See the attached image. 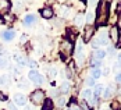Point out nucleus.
Wrapping results in <instances>:
<instances>
[{
	"label": "nucleus",
	"mask_w": 121,
	"mask_h": 110,
	"mask_svg": "<svg viewBox=\"0 0 121 110\" xmlns=\"http://www.w3.org/2000/svg\"><path fill=\"white\" fill-rule=\"evenodd\" d=\"M110 18V3L109 1H99L96 9V24L99 26L107 24Z\"/></svg>",
	"instance_id": "1"
},
{
	"label": "nucleus",
	"mask_w": 121,
	"mask_h": 110,
	"mask_svg": "<svg viewBox=\"0 0 121 110\" xmlns=\"http://www.w3.org/2000/svg\"><path fill=\"white\" fill-rule=\"evenodd\" d=\"M59 52H60V56L63 60H67L74 52V43L70 42L68 39H63L60 42V46H59Z\"/></svg>",
	"instance_id": "2"
},
{
	"label": "nucleus",
	"mask_w": 121,
	"mask_h": 110,
	"mask_svg": "<svg viewBox=\"0 0 121 110\" xmlns=\"http://www.w3.org/2000/svg\"><path fill=\"white\" fill-rule=\"evenodd\" d=\"M45 99H46V93H45V91H42V89H36V91H34V92L31 93V102H32L35 106L43 105Z\"/></svg>",
	"instance_id": "3"
},
{
	"label": "nucleus",
	"mask_w": 121,
	"mask_h": 110,
	"mask_svg": "<svg viewBox=\"0 0 121 110\" xmlns=\"http://www.w3.org/2000/svg\"><path fill=\"white\" fill-rule=\"evenodd\" d=\"M109 39H111V43H114L116 46L118 45L121 39V32L117 28V25H111V28L109 29Z\"/></svg>",
	"instance_id": "4"
},
{
	"label": "nucleus",
	"mask_w": 121,
	"mask_h": 110,
	"mask_svg": "<svg viewBox=\"0 0 121 110\" xmlns=\"http://www.w3.org/2000/svg\"><path fill=\"white\" fill-rule=\"evenodd\" d=\"M95 31H96V28L95 26H89V25H86L84 29V34H82V42H89V40H92L93 39V35H95Z\"/></svg>",
	"instance_id": "5"
},
{
	"label": "nucleus",
	"mask_w": 121,
	"mask_h": 110,
	"mask_svg": "<svg viewBox=\"0 0 121 110\" xmlns=\"http://www.w3.org/2000/svg\"><path fill=\"white\" fill-rule=\"evenodd\" d=\"M28 78H29V81L34 82L35 85H40V84L43 82V77L38 73L36 70H31V71L28 73Z\"/></svg>",
	"instance_id": "6"
},
{
	"label": "nucleus",
	"mask_w": 121,
	"mask_h": 110,
	"mask_svg": "<svg viewBox=\"0 0 121 110\" xmlns=\"http://www.w3.org/2000/svg\"><path fill=\"white\" fill-rule=\"evenodd\" d=\"M40 15L45 18V20H52L54 17V10L52 6H45L43 9H40Z\"/></svg>",
	"instance_id": "7"
},
{
	"label": "nucleus",
	"mask_w": 121,
	"mask_h": 110,
	"mask_svg": "<svg viewBox=\"0 0 121 110\" xmlns=\"http://www.w3.org/2000/svg\"><path fill=\"white\" fill-rule=\"evenodd\" d=\"M85 21H86V24L89 25V26H93V24L96 22V11L93 9L89 10V11L85 14Z\"/></svg>",
	"instance_id": "8"
},
{
	"label": "nucleus",
	"mask_w": 121,
	"mask_h": 110,
	"mask_svg": "<svg viewBox=\"0 0 121 110\" xmlns=\"http://www.w3.org/2000/svg\"><path fill=\"white\" fill-rule=\"evenodd\" d=\"M67 38L65 39H68L70 42H75L77 39H78V31L75 29V26H70V28H67Z\"/></svg>",
	"instance_id": "9"
},
{
	"label": "nucleus",
	"mask_w": 121,
	"mask_h": 110,
	"mask_svg": "<svg viewBox=\"0 0 121 110\" xmlns=\"http://www.w3.org/2000/svg\"><path fill=\"white\" fill-rule=\"evenodd\" d=\"M114 95H117V88H116V85H109L106 88L104 93H103V99H104V100H109V99H111V96H114Z\"/></svg>",
	"instance_id": "10"
},
{
	"label": "nucleus",
	"mask_w": 121,
	"mask_h": 110,
	"mask_svg": "<svg viewBox=\"0 0 121 110\" xmlns=\"http://www.w3.org/2000/svg\"><path fill=\"white\" fill-rule=\"evenodd\" d=\"M106 57V50L97 49L92 53V61H102Z\"/></svg>",
	"instance_id": "11"
},
{
	"label": "nucleus",
	"mask_w": 121,
	"mask_h": 110,
	"mask_svg": "<svg viewBox=\"0 0 121 110\" xmlns=\"http://www.w3.org/2000/svg\"><path fill=\"white\" fill-rule=\"evenodd\" d=\"M81 95H82V100L88 102V103H91V102H92V99H93V91H92V89H89V88H85Z\"/></svg>",
	"instance_id": "12"
},
{
	"label": "nucleus",
	"mask_w": 121,
	"mask_h": 110,
	"mask_svg": "<svg viewBox=\"0 0 121 110\" xmlns=\"http://www.w3.org/2000/svg\"><path fill=\"white\" fill-rule=\"evenodd\" d=\"M11 3L7 0H0V15H6V13L10 10Z\"/></svg>",
	"instance_id": "13"
},
{
	"label": "nucleus",
	"mask_w": 121,
	"mask_h": 110,
	"mask_svg": "<svg viewBox=\"0 0 121 110\" xmlns=\"http://www.w3.org/2000/svg\"><path fill=\"white\" fill-rule=\"evenodd\" d=\"M14 102L18 106H25L26 105V96L22 95V93H15L14 95Z\"/></svg>",
	"instance_id": "14"
},
{
	"label": "nucleus",
	"mask_w": 121,
	"mask_h": 110,
	"mask_svg": "<svg viewBox=\"0 0 121 110\" xmlns=\"http://www.w3.org/2000/svg\"><path fill=\"white\" fill-rule=\"evenodd\" d=\"M14 36H15V32H14V31H11V29H7V31H4V32L1 34V38H3L6 42H10V40H13V39H14Z\"/></svg>",
	"instance_id": "15"
},
{
	"label": "nucleus",
	"mask_w": 121,
	"mask_h": 110,
	"mask_svg": "<svg viewBox=\"0 0 121 110\" xmlns=\"http://www.w3.org/2000/svg\"><path fill=\"white\" fill-rule=\"evenodd\" d=\"M36 22V17L35 14H28L24 17V25H32Z\"/></svg>",
	"instance_id": "16"
},
{
	"label": "nucleus",
	"mask_w": 121,
	"mask_h": 110,
	"mask_svg": "<svg viewBox=\"0 0 121 110\" xmlns=\"http://www.w3.org/2000/svg\"><path fill=\"white\" fill-rule=\"evenodd\" d=\"M61 17L65 18H71V7L70 6H63L61 7Z\"/></svg>",
	"instance_id": "17"
},
{
	"label": "nucleus",
	"mask_w": 121,
	"mask_h": 110,
	"mask_svg": "<svg viewBox=\"0 0 121 110\" xmlns=\"http://www.w3.org/2000/svg\"><path fill=\"white\" fill-rule=\"evenodd\" d=\"M84 21H85V15L81 14V13H78V14L74 17V24L78 25V26H81V25L84 24Z\"/></svg>",
	"instance_id": "18"
},
{
	"label": "nucleus",
	"mask_w": 121,
	"mask_h": 110,
	"mask_svg": "<svg viewBox=\"0 0 121 110\" xmlns=\"http://www.w3.org/2000/svg\"><path fill=\"white\" fill-rule=\"evenodd\" d=\"M65 105H67V99H65V96H61L60 95V96L57 98V100H56V107H57V109H63Z\"/></svg>",
	"instance_id": "19"
},
{
	"label": "nucleus",
	"mask_w": 121,
	"mask_h": 110,
	"mask_svg": "<svg viewBox=\"0 0 121 110\" xmlns=\"http://www.w3.org/2000/svg\"><path fill=\"white\" fill-rule=\"evenodd\" d=\"M54 107V103H53V100L52 99H45V102H43V106H42V110H53Z\"/></svg>",
	"instance_id": "20"
},
{
	"label": "nucleus",
	"mask_w": 121,
	"mask_h": 110,
	"mask_svg": "<svg viewBox=\"0 0 121 110\" xmlns=\"http://www.w3.org/2000/svg\"><path fill=\"white\" fill-rule=\"evenodd\" d=\"M59 92L60 93H63V95H65V93H68L70 92V84L65 81V82H63L60 85V88H59Z\"/></svg>",
	"instance_id": "21"
},
{
	"label": "nucleus",
	"mask_w": 121,
	"mask_h": 110,
	"mask_svg": "<svg viewBox=\"0 0 121 110\" xmlns=\"http://www.w3.org/2000/svg\"><path fill=\"white\" fill-rule=\"evenodd\" d=\"M75 64L77 66H84V63H85V54H84V52L82 53H79V54H77V57H75Z\"/></svg>",
	"instance_id": "22"
},
{
	"label": "nucleus",
	"mask_w": 121,
	"mask_h": 110,
	"mask_svg": "<svg viewBox=\"0 0 121 110\" xmlns=\"http://www.w3.org/2000/svg\"><path fill=\"white\" fill-rule=\"evenodd\" d=\"M10 84V75L9 74H3L1 77H0V85H9Z\"/></svg>",
	"instance_id": "23"
},
{
	"label": "nucleus",
	"mask_w": 121,
	"mask_h": 110,
	"mask_svg": "<svg viewBox=\"0 0 121 110\" xmlns=\"http://www.w3.org/2000/svg\"><path fill=\"white\" fill-rule=\"evenodd\" d=\"M109 107H110V110H121V103L118 100H111Z\"/></svg>",
	"instance_id": "24"
},
{
	"label": "nucleus",
	"mask_w": 121,
	"mask_h": 110,
	"mask_svg": "<svg viewBox=\"0 0 121 110\" xmlns=\"http://www.w3.org/2000/svg\"><path fill=\"white\" fill-rule=\"evenodd\" d=\"M82 49H84V42H82V40H78V42H77V45L74 46V50H75V53H77V54L82 53Z\"/></svg>",
	"instance_id": "25"
},
{
	"label": "nucleus",
	"mask_w": 121,
	"mask_h": 110,
	"mask_svg": "<svg viewBox=\"0 0 121 110\" xmlns=\"http://www.w3.org/2000/svg\"><path fill=\"white\" fill-rule=\"evenodd\" d=\"M14 59L17 60V64L20 66V67H24V66H26V60H25L24 57H21V56H14Z\"/></svg>",
	"instance_id": "26"
},
{
	"label": "nucleus",
	"mask_w": 121,
	"mask_h": 110,
	"mask_svg": "<svg viewBox=\"0 0 121 110\" xmlns=\"http://www.w3.org/2000/svg\"><path fill=\"white\" fill-rule=\"evenodd\" d=\"M100 75H102V70H100V68H93V70H92V78H93V79L100 78Z\"/></svg>",
	"instance_id": "27"
},
{
	"label": "nucleus",
	"mask_w": 121,
	"mask_h": 110,
	"mask_svg": "<svg viewBox=\"0 0 121 110\" xmlns=\"http://www.w3.org/2000/svg\"><path fill=\"white\" fill-rule=\"evenodd\" d=\"M79 110H91V106H89V103L88 102H85V100H81V103H79Z\"/></svg>",
	"instance_id": "28"
},
{
	"label": "nucleus",
	"mask_w": 121,
	"mask_h": 110,
	"mask_svg": "<svg viewBox=\"0 0 121 110\" xmlns=\"http://www.w3.org/2000/svg\"><path fill=\"white\" fill-rule=\"evenodd\" d=\"M85 84H86V85H88V88L91 89L92 86H95V79H93V78L91 77V78H88V79L85 81Z\"/></svg>",
	"instance_id": "29"
},
{
	"label": "nucleus",
	"mask_w": 121,
	"mask_h": 110,
	"mask_svg": "<svg viewBox=\"0 0 121 110\" xmlns=\"http://www.w3.org/2000/svg\"><path fill=\"white\" fill-rule=\"evenodd\" d=\"M9 64H7V60L3 57V56H0V68H6Z\"/></svg>",
	"instance_id": "30"
},
{
	"label": "nucleus",
	"mask_w": 121,
	"mask_h": 110,
	"mask_svg": "<svg viewBox=\"0 0 121 110\" xmlns=\"http://www.w3.org/2000/svg\"><path fill=\"white\" fill-rule=\"evenodd\" d=\"M4 21H6V22H10V21H14V17H13V15H10V14H6V15H4Z\"/></svg>",
	"instance_id": "31"
},
{
	"label": "nucleus",
	"mask_w": 121,
	"mask_h": 110,
	"mask_svg": "<svg viewBox=\"0 0 121 110\" xmlns=\"http://www.w3.org/2000/svg\"><path fill=\"white\" fill-rule=\"evenodd\" d=\"M49 75H50V77H56V75H57V70H56L54 67H52V68L49 70Z\"/></svg>",
	"instance_id": "32"
},
{
	"label": "nucleus",
	"mask_w": 121,
	"mask_h": 110,
	"mask_svg": "<svg viewBox=\"0 0 121 110\" xmlns=\"http://www.w3.org/2000/svg\"><path fill=\"white\" fill-rule=\"evenodd\" d=\"M26 64H28V66H29V67H31L32 70H34V68H35V67L38 66V64H36V63H35L34 60H28V61H26Z\"/></svg>",
	"instance_id": "33"
},
{
	"label": "nucleus",
	"mask_w": 121,
	"mask_h": 110,
	"mask_svg": "<svg viewBox=\"0 0 121 110\" xmlns=\"http://www.w3.org/2000/svg\"><path fill=\"white\" fill-rule=\"evenodd\" d=\"M59 93H60V92H59V89H52V91H50V95H52V96H56V98H59V96H60Z\"/></svg>",
	"instance_id": "34"
},
{
	"label": "nucleus",
	"mask_w": 121,
	"mask_h": 110,
	"mask_svg": "<svg viewBox=\"0 0 121 110\" xmlns=\"http://www.w3.org/2000/svg\"><path fill=\"white\" fill-rule=\"evenodd\" d=\"M116 82H117V85H121V71L117 73V75H116Z\"/></svg>",
	"instance_id": "35"
},
{
	"label": "nucleus",
	"mask_w": 121,
	"mask_h": 110,
	"mask_svg": "<svg viewBox=\"0 0 121 110\" xmlns=\"http://www.w3.org/2000/svg\"><path fill=\"white\" fill-rule=\"evenodd\" d=\"M18 88H22V89H26V88H28V84L22 81V82H20V84H18Z\"/></svg>",
	"instance_id": "36"
},
{
	"label": "nucleus",
	"mask_w": 121,
	"mask_h": 110,
	"mask_svg": "<svg viewBox=\"0 0 121 110\" xmlns=\"http://www.w3.org/2000/svg\"><path fill=\"white\" fill-rule=\"evenodd\" d=\"M0 100H1V102H6V100H7V96H6V93L0 92Z\"/></svg>",
	"instance_id": "37"
},
{
	"label": "nucleus",
	"mask_w": 121,
	"mask_h": 110,
	"mask_svg": "<svg viewBox=\"0 0 121 110\" xmlns=\"http://www.w3.org/2000/svg\"><path fill=\"white\" fill-rule=\"evenodd\" d=\"M99 110H110V107H109V105L104 103V105H102V106L99 107Z\"/></svg>",
	"instance_id": "38"
},
{
	"label": "nucleus",
	"mask_w": 121,
	"mask_h": 110,
	"mask_svg": "<svg viewBox=\"0 0 121 110\" xmlns=\"http://www.w3.org/2000/svg\"><path fill=\"white\" fill-rule=\"evenodd\" d=\"M102 74H103V75H109V74H110V68H109V67H106V68L102 71Z\"/></svg>",
	"instance_id": "39"
},
{
	"label": "nucleus",
	"mask_w": 121,
	"mask_h": 110,
	"mask_svg": "<svg viewBox=\"0 0 121 110\" xmlns=\"http://www.w3.org/2000/svg\"><path fill=\"white\" fill-rule=\"evenodd\" d=\"M7 110H17V107H15L13 103H9V106H7Z\"/></svg>",
	"instance_id": "40"
},
{
	"label": "nucleus",
	"mask_w": 121,
	"mask_h": 110,
	"mask_svg": "<svg viewBox=\"0 0 121 110\" xmlns=\"http://www.w3.org/2000/svg\"><path fill=\"white\" fill-rule=\"evenodd\" d=\"M24 110H34V106H26V105H25Z\"/></svg>",
	"instance_id": "41"
},
{
	"label": "nucleus",
	"mask_w": 121,
	"mask_h": 110,
	"mask_svg": "<svg viewBox=\"0 0 121 110\" xmlns=\"http://www.w3.org/2000/svg\"><path fill=\"white\" fill-rule=\"evenodd\" d=\"M65 110H73V107H67Z\"/></svg>",
	"instance_id": "42"
},
{
	"label": "nucleus",
	"mask_w": 121,
	"mask_h": 110,
	"mask_svg": "<svg viewBox=\"0 0 121 110\" xmlns=\"http://www.w3.org/2000/svg\"><path fill=\"white\" fill-rule=\"evenodd\" d=\"M120 17H121V14H120Z\"/></svg>",
	"instance_id": "43"
}]
</instances>
